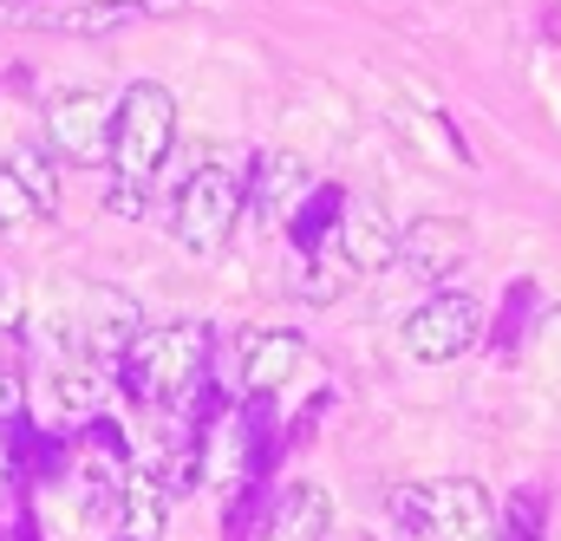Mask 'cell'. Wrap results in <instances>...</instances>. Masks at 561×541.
<instances>
[{"label": "cell", "mask_w": 561, "mask_h": 541, "mask_svg": "<svg viewBox=\"0 0 561 541\" xmlns=\"http://www.w3.org/2000/svg\"><path fill=\"white\" fill-rule=\"evenodd\" d=\"M13 541H46V536H39V522H33V509H20V522H13Z\"/></svg>", "instance_id": "25"}, {"label": "cell", "mask_w": 561, "mask_h": 541, "mask_svg": "<svg viewBox=\"0 0 561 541\" xmlns=\"http://www.w3.org/2000/svg\"><path fill=\"white\" fill-rule=\"evenodd\" d=\"M138 333H144V313L125 287H79V307H66V326L53 339L79 366H125Z\"/></svg>", "instance_id": "4"}, {"label": "cell", "mask_w": 561, "mask_h": 541, "mask_svg": "<svg viewBox=\"0 0 561 541\" xmlns=\"http://www.w3.org/2000/svg\"><path fill=\"white\" fill-rule=\"evenodd\" d=\"M268 496H262V483H242V496L229 503V522H222V541H249V529H262L268 536Z\"/></svg>", "instance_id": "21"}, {"label": "cell", "mask_w": 561, "mask_h": 541, "mask_svg": "<svg viewBox=\"0 0 561 541\" xmlns=\"http://www.w3.org/2000/svg\"><path fill=\"white\" fill-rule=\"evenodd\" d=\"M340 216H346V189L340 183H313V196L294 209V222H287V235H294V249L300 255H313L333 229H340Z\"/></svg>", "instance_id": "16"}, {"label": "cell", "mask_w": 561, "mask_h": 541, "mask_svg": "<svg viewBox=\"0 0 561 541\" xmlns=\"http://www.w3.org/2000/svg\"><path fill=\"white\" fill-rule=\"evenodd\" d=\"M242 209H249L242 176L222 170V163H203V170L183 176V189H176V203H170V229H176V242H183L190 255H216V249H229Z\"/></svg>", "instance_id": "5"}, {"label": "cell", "mask_w": 561, "mask_h": 541, "mask_svg": "<svg viewBox=\"0 0 561 541\" xmlns=\"http://www.w3.org/2000/svg\"><path fill=\"white\" fill-rule=\"evenodd\" d=\"M307 339L287 333V326H268V333H242L236 346V372H242V392L249 399H280L300 372H307Z\"/></svg>", "instance_id": "10"}, {"label": "cell", "mask_w": 561, "mask_h": 541, "mask_svg": "<svg viewBox=\"0 0 561 541\" xmlns=\"http://www.w3.org/2000/svg\"><path fill=\"white\" fill-rule=\"evenodd\" d=\"M392 536L399 541H496V516L483 483L470 476H437V483H405L386 496Z\"/></svg>", "instance_id": "3"}, {"label": "cell", "mask_w": 561, "mask_h": 541, "mask_svg": "<svg viewBox=\"0 0 561 541\" xmlns=\"http://www.w3.org/2000/svg\"><path fill=\"white\" fill-rule=\"evenodd\" d=\"M496 541H549V490H542V483H523V490L503 503Z\"/></svg>", "instance_id": "19"}, {"label": "cell", "mask_w": 561, "mask_h": 541, "mask_svg": "<svg viewBox=\"0 0 561 541\" xmlns=\"http://www.w3.org/2000/svg\"><path fill=\"white\" fill-rule=\"evenodd\" d=\"M529 320H536V280L516 274V280L503 287V307H496V326H490V353H496V359H516Z\"/></svg>", "instance_id": "17"}, {"label": "cell", "mask_w": 561, "mask_h": 541, "mask_svg": "<svg viewBox=\"0 0 561 541\" xmlns=\"http://www.w3.org/2000/svg\"><path fill=\"white\" fill-rule=\"evenodd\" d=\"M13 417H26V379L13 359H0V424H13Z\"/></svg>", "instance_id": "22"}, {"label": "cell", "mask_w": 561, "mask_h": 541, "mask_svg": "<svg viewBox=\"0 0 561 541\" xmlns=\"http://www.w3.org/2000/svg\"><path fill=\"white\" fill-rule=\"evenodd\" d=\"M353 280H359V268L346 262V249H340V229H333V235H327V242L307 255V274H300V287H307V300H320V307H327V300H340Z\"/></svg>", "instance_id": "18"}, {"label": "cell", "mask_w": 561, "mask_h": 541, "mask_svg": "<svg viewBox=\"0 0 561 541\" xmlns=\"http://www.w3.org/2000/svg\"><path fill=\"white\" fill-rule=\"evenodd\" d=\"M463 255H470V229L450 222V216H419L399 235V268L412 274V280H424V287H437L444 274H457Z\"/></svg>", "instance_id": "11"}, {"label": "cell", "mask_w": 561, "mask_h": 541, "mask_svg": "<svg viewBox=\"0 0 561 541\" xmlns=\"http://www.w3.org/2000/svg\"><path fill=\"white\" fill-rule=\"evenodd\" d=\"M209 353H216V333L203 320H157V326H144L138 346L118 366L125 392L157 411H190L196 392L209 385Z\"/></svg>", "instance_id": "2"}, {"label": "cell", "mask_w": 561, "mask_h": 541, "mask_svg": "<svg viewBox=\"0 0 561 541\" xmlns=\"http://www.w3.org/2000/svg\"><path fill=\"white\" fill-rule=\"evenodd\" d=\"M0 541H7V536H0Z\"/></svg>", "instance_id": "28"}, {"label": "cell", "mask_w": 561, "mask_h": 541, "mask_svg": "<svg viewBox=\"0 0 561 541\" xmlns=\"http://www.w3.org/2000/svg\"><path fill=\"white\" fill-rule=\"evenodd\" d=\"M33 7H53V0H0V13H33Z\"/></svg>", "instance_id": "26"}, {"label": "cell", "mask_w": 561, "mask_h": 541, "mask_svg": "<svg viewBox=\"0 0 561 541\" xmlns=\"http://www.w3.org/2000/svg\"><path fill=\"white\" fill-rule=\"evenodd\" d=\"M170 490H163V476L157 470H131V483H125V496H118V522H112V536L118 541H163L170 529Z\"/></svg>", "instance_id": "14"}, {"label": "cell", "mask_w": 561, "mask_h": 541, "mask_svg": "<svg viewBox=\"0 0 561 541\" xmlns=\"http://www.w3.org/2000/svg\"><path fill=\"white\" fill-rule=\"evenodd\" d=\"M53 203H59L53 157L33 143H7L0 150V229H26V222L53 216Z\"/></svg>", "instance_id": "9"}, {"label": "cell", "mask_w": 561, "mask_h": 541, "mask_svg": "<svg viewBox=\"0 0 561 541\" xmlns=\"http://www.w3.org/2000/svg\"><path fill=\"white\" fill-rule=\"evenodd\" d=\"M196 0H72V7H33L20 20L46 26V33H79V39H105V33H125L138 20H163V13H190Z\"/></svg>", "instance_id": "8"}, {"label": "cell", "mask_w": 561, "mask_h": 541, "mask_svg": "<svg viewBox=\"0 0 561 541\" xmlns=\"http://www.w3.org/2000/svg\"><path fill=\"white\" fill-rule=\"evenodd\" d=\"M20 476V463H13V444H7V424H0V490Z\"/></svg>", "instance_id": "23"}, {"label": "cell", "mask_w": 561, "mask_h": 541, "mask_svg": "<svg viewBox=\"0 0 561 541\" xmlns=\"http://www.w3.org/2000/svg\"><path fill=\"white\" fill-rule=\"evenodd\" d=\"M477 339H483V307H477L470 293H457V287H437L431 300H419V307L405 313V326H399V346H405L419 366H450V359H463Z\"/></svg>", "instance_id": "6"}, {"label": "cell", "mask_w": 561, "mask_h": 541, "mask_svg": "<svg viewBox=\"0 0 561 541\" xmlns=\"http://www.w3.org/2000/svg\"><path fill=\"white\" fill-rule=\"evenodd\" d=\"M542 339H549V353L561 359V300L549 307V320H542Z\"/></svg>", "instance_id": "24"}, {"label": "cell", "mask_w": 561, "mask_h": 541, "mask_svg": "<svg viewBox=\"0 0 561 541\" xmlns=\"http://www.w3.org/2000/svg\"><path fill=\"white\" fill-rule=\"evenodd\" d=\"M112 112H118V99H105L92 85H59L39 105V125H46L53 157H66V163H105V150H112Z\"/></svg>", "instance_id": "7"}, {"label": "cell", "mask_w": 561, "mask_h": 541, "mask_svg": "<svg viewBox=\"0 0 561 541\" xmlns=\"http://www.w3.org/2000/svg\"><path fill=\"white\" fill-rule=\"evenodd\" d=\"M53 392H59V405L72 411L79 424H92V417H112V385H105V372H99V366H66Z\"/></svg>", "instance_id": "20"}, {"label": "cell", "mask_w": 561, "mask_h": 541, "mask_svg": "<svg viewBox=\"0 0 561 541\" xmlns=\"http://www.w3.org/2000/svg\"><path fill=\"white\" fill-rule=\"evenodd\" d=\"M399 222L386 216V203L379 196H346V216H340V249H346V262L359 274H373V268H392L399 262Z\"/></svg>", "instance_id": "13"}, {"label": "cell", "mask_w": 561, "mask_h": 541, "mask_svg": "<svg viewBox=\"0 0 561 541\" xmlns=\"http://www.w3.org/2000/svg\"><path fill=\"white\" fill-rule=\"evenodd\" d=\"M0 307H7V280H0Z\"/></svg>", "instance_id": "27"}, {"label": "cell", "mask_w": 561, "mask_h": 541, "mask_svg": "<svg viewBox=\"0 0 561 541\" xmlns=\"http://www.w3.org/2000/svg\"><path fill=\"white\" fill-rule=\"evenodd\" d=\"M327 529H333V496L320 483L280 490L268 509V541H327Z\"/></svg>", "instance_id": "15"}, {"label": "cell", "mask_w": 561, "mask_h": 541, "mask_svg": "<svg viewBox=\"0 0 561 541\" xmlns=\"http://www.w3.org/2000/svg\"><path fill=\"white\" fill-rule=\"evenodd\" d=\"M249 203H255V216L262 222H275L287 229L294 222V209L313 196V183H307V163L294 157V150H255V163H249Z\"/></svg>", "instance_id": "12"}, {"label": "cell", "mask_w": 561, "mask_h": 541, "mask_svg": "<svg viewBox=\"0 0 561 541\" xmlns=\"http://www.w3.org/2000/svg\"><path fill=\"white\" fill-rule=\"evenodd\" d=\"M170 150H176V99H170V85H157V79L125 85V99L112 112V150H105L118 216H144V196H150L157 170L170 163Z\"/></svg>", "instance_id": "1"}]
</instances>
